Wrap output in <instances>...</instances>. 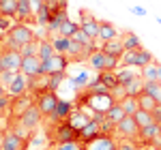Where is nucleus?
<instances>
[{
	"mask_svg": "<svg viewBox=\"0 0 161 150\" xmlns=\"http://www.w3.org/2000/svg\"><path fill=\"white\" fill-rule=\"evenodd\" d=\"M35 32H32V28L26 24H13L11 30L7 32V45L13 47V50H22L24 45H28L30 41H35Z\"/></svg>",
	"mask_w": 161,
	"mask_h": 150,
	"instance_id": "f257e3e1",
	"label": "nucleus"
},
{
	"mask_svg": "<svg viewBox=\"0 0 161 150\" xmlns=\"http://www.w3.org/2000/svg\"><path fill=\"white\" fill-rule=\"evenodd\" d=\"M22 60H24V56H22L19 50H13L7 43L0 45V73H4V71H22Z\"/></svg>",
	"mask_w": 161,
	"mask_h": 150,
	"instance_id": "f03ea898",
	"label": "nucleus"
},
{
	"mask_svg": "<svg viewBox=\"0 0 161 150\" xmlns=\"http://www.w3.org/2000/svg\"><path fill=\"white\" fill-rule=\"evenodd\" d=\"M88 62L97 73H103V71H114L118 67V62H120V58H114L110 54H105L103 50H95L88 56Z\"/></svg>",
	"mask_w": 161,
	"mask_h": 150,
	"instance_id": "7ed1b4c3",
	"label": "nucleus"
},
{
	"mask_svg": "<svg viewBox=\"0 0 161 150\" xmlns=\"http://www.w3.org/2000/svg\"><path fill=\"white\" fill-rule=\"evenodd\" d=\"M125 67H131V69H144L146 64H150L155 58L148 50H133V51H125V56L120 58Z\"/></svg>",
	"mask_w": 161,
	"mask_h": 150,
	"instance_id": "20e7f679",
	"label": "nucleus"
},
{
	"mask_svg": "<svg viewBox=\"0 0 161 150\" xmlns=\"http://www.w3.org/2000/svg\"><path fill=\"white\" fill-rule=\"evenodd\" d=\"M116 135L125 142H137L140 139V126H137L133 116H125L123 120L116 125Z\"/></svg>",
	"mask_w": 161,
	"mask_h": 150,
	"instance_id": "39448f33",
	"label": "nucleus"
},
{
	"mask_svg": "<svg viewBox=\"0 0 161 150\" xmlns=\"http://www.w3.org/2000/svg\"><path fill=\"white\" fill-rule=\"evenodd\" d=\"M58 101H60V99L56 97V92H50V90L35 94V105H37L39 110H41V114H43V116H47V118L54 114L56 105H58Z\"/></svg>",
	"mask_w": 161,
	"mask_h": 150,
	"instance_id": "423d86ee",
	"label": "nucleus"
},
{
	"mask_svg": "<svg viewBox=\"0 0 161 150\" xmlns=\"http://www.w3.org/2000/svg\"><path fill=\"white\" fill-rule=\"evenodd\" d=\"M67 67H69V56H67V54H56L50 60H43V64H41V75L64 73Z\"/></svg>",
	"mask_w": 161,
	"mask_h": 150,
	"instance_id": "0eeeda50",
	"label": "nucleus"
},
{
	"mask_svg": "<svg viewBox=\"0 0 161 150\" xmlns=\"http://www.w3.org/2000/svg\"><path fill=\"white\" fill-rule=\"evenodd\" d=\"M84 150H118V142L114 139V135L101 133L99 137L86 142L84 144Z\"/></svg>",
	"mask_w": 161,
	"mask_h": 150,
	"instance_id": "6e6552de",
	"label": "nucleus"
},
{
	"mask_svg": "<svg viewBox=\"0 0 161 150\" xmlns=\"http://www.w3.org/2000/svg\"><path fill=\"white\" fill-rule=\"evenodd\" d=\"M26 148H28V139H22L13 131H7L0 135V150H26Z\"/></svg>",
	"mask_w": 161,
	"mask_h": 150,
	"instance_id": "1a4fd4ad",
	"label": "nucleus"
},
{
	"mask_svg": "<svg viewBox=\"0 0 161 150\" xmlns=\"http://www.w3.org/2000/svg\"><path fill=\"white\" fill-rule=\"evenodd\" d=\"M35 103V99L32 97H28V94H24V97H11V107H9V118L11 120H17V118H22V114L30 107Z\"/></svg>",
	"mask_w": 161,
	"mask_h": 150,
	"instance_id": "9d476101",
	"label": "nucleus"
},
{
	"mask_svg": "<svg viewBox=\"0 0 161 150\" xmlns=\"http://www.w3.org/2000/svg\"><path fill=\"white\" fill-rule=\"evenodd\" d=\"M43 118H45V116L41 114V110H39L37 105L32 103V105H30V107L22 114V118H17V120H19L24 126H28L30 131H35L37 126H41V120H43Z\"/></svg>",
	"mask_w": 161,
	"mask_h": 150,
	"instance_id": "9b49d317",
	"label": "nucleus"
},
{
	"mask_svg": "<svg viewBox=\"0 0 161 150\" xmlns=\"http://www.w3.org/2000/svg\"><path fill=\"white\" fill-rule=\"evenodd\" d=\"M80 28L86 32L88 37H92V39L99 37V19H95L92 13H88L86 9L80 11Z\"/></svg>",
	"mask_w": 161,
	"mask_h": 150,
	"instance_id": "f8f14e48",
	"label": "nucleus"
},
{
	"mask_svg": "<svg viewBox=\"0 0 161 150\" xmlns=\"http://www.w3.org/2000/svg\"><path fill=\"white\" fill-rule=\"evenodd\" d=\"M15 19H17L19 24H35V22H37V15L32 11L30 0H19V2H17V15H15Z\"/></svg>",
	"mask_w": 161,
	"mask_h": 150,
	"instance_id": "ddd939ff",
	"label": "nucleus"
},
{
	"mask_svg": "<svg viewBox=\"0 0 161 150\" xmlns=\"http://www.w3.org/2000/svg\"><path fill=\"white\" fill-rule=\"evenodd\" d=\"M101 133H103L101 120H99V118H92V120H90V122L80 131V142H82V144H86V142H90V139L99 137Z\"/></svg>",
	"mask_w": 161,
	"mask_h": 150,
	"instance_id": "4468645a",
	"label": "nucleus"
},
{
	"mask_svg": "<svg viewBox=\"0 0 161 150\" xmlns=\"http://www.w3.org/2000/svg\"><path fill=\"white\" fill-rule=\"evenodd\" d=\"M41 64H43V60L39 56H24V60H22V73L26 77H37V75H41Z\"/></svg>",
	"mask_w": 161,
	"mask_h": 150,
	"instance_id": "2eb2a0df",
	"label": "nucleus"
},
{
	"mask_svg": "<svg viewBox=\"0 0 161 150\" xmlns=\"http://www.w3.org/2000/svg\"><path fill=\"white\" fill-rule=\"evenodd\" d=\"M101 50L105 51V54H110V56H114V58H123L125 51H127V50H125V43H123V39H120V37L105 41Z\"/></svg>",
	"mask_w": 161,
	"mask_h": 150,
	"instance_id": "dca6fc26",
	"label": "nucleus"
},
{
	"mask_svg": "<svg viewBox=\"0 0 161 150\" xmlns=\"http://www.w3.org/2000/svg\"><path fill=\"white\" fill-rule=\"evenodd\" d=\"M26 79H28V77L19 71L17 77L13 79V84L9 86V97H24L26 92H28V82H26Z\"/></svg>",
	"mask_w": 161,
	"mask_h": 150,
	"instance_id": "f3484780",
	"label": "nucleus"
},
{
	"mask_svg": "<svg viewBox=\"0 0 161 150\" xmlns=\"http://www.w3.org/2000/svg\"><path fill=\"white\" fill-rule=\"evenodd\" d=\"M67 120H69V125L73 126L75 131H82V129H84V126H86L92 118L86 114V110H73V112H71V116H69Z\"/></svg>",
	"mask_w": 161,
	"mask_h": 150,
	"instance_id": "a211bd4d",
	"label": "nucleus"
},
{
	"mask_svg": "<svg viewBox=\"0 0 161 150\" xmlns=\"http://www.w3.org/2000/svg\"><path fill=\"white\" fill-rule=\"evenodd\" d=\"M157 137H161L159 125H157V122H153V125L142 126V129H140V142H142L144 146H150V144H153Z\"/></svg>",
	"mask_w": 161,
	"mask_h": 150,
	"instance_id": "6ab92c4d",
	"label": "nucleus"
},
{
	"mask_svg": "<svg viewBox=\"0 0 161 150\" xmlns=\"http://www.w3.org/2000/svg\"><path fill=\"white\" fill-rule=\"evenodd\" d=\"M71 112H73V105L69 101H58V105H56L54 114L50 116V120L52 122H62V120H67L71 116Z\"/></svg>",
	"mask_w": 161,
	"mask_h": 150,
	"instance_id": "aec40b11",
	"label": "nucleus"
},
{
	"mask_svg": "<svg viewBox=\"0 0 161 150\" xmlns=\"http://www.w3.org/2000/svg\"><path fill=\"white\" fill-rule=\"evenodd\" d=\"M140 75H142L144 82H159L161 79V62H155L153 60L144 69H140Z\"/></svg>",
	"mask_w": 161,
	"mask_h": 150,
	"instance_id": "412c9836",
	"label": "nucleus"
},
{
	"mask_svg": "<svg viewBox=\"0 0 161 150\" xmlns=\"http://www.w3.org/2000/svg\"><path fill=\"white\" fill-rule=\"evenodd\" d=\"M125 116H127V112L123 110V105L116 101V103L112 105L110 110H108V114H105V120H108V122H112V125H118V122L123 120Z\"/></svg>",
	"mask_w": 161,
	"mask_h": 150,
	"instance_id": "4be33fe9",
	"label": "nucleus"
},
{
	"mask_svg": "<svg viewBox=\"0 0 161 150\" xmlns=\"http://www.w3.org/2000/svg\"><path fill=\"white\" fill-rule=\"evenodd\" d=\"M118 37V32H116V28H114V24H110V22H99V41H110V39H116Z\"/></svg>",
	"mask_w": 161,
	"mask_h": 150,
	"instance_id": "5701e85b",
	"label": "nucleus"
},
{
	"mask_svg": "<svg viewBox=\"0 0 161 150\" xmlns=\"http://www.w3.org/2000/svg\"><path fill=\"white\" fill-rule=\"evenodd\" d=\"M118 103L123 105V110L127 112V116H133V114L140 110V101H137V97H131V94H125L123 99H118Z\"/></svg>",
	"mask_w": 161,
	"mask_h": 150,
	"instance_id": "b1692460",
	"label": "nucleus"
},
{
	"mask_svg": "<svg viewBox=\"0 0 161 150\" xmlns=\"http://www.w3.org/2000/svg\"><path fill=\"white\" fill-rule=\"evenodd\" d=\"M123 43H125V50L127 51H133V50H142V41H140V37H137L136 32H125L123 37Z\"/></svg>",
	"mask_w": 161,
	"mask_h": 150,
	"instance_id": "393cba45",
	"label": "nucleus"
},
{
	"mask_svg": "<svg viewBox=\"0 0 161 150\" xmlns=\"http://www.w3.org/2000/svg\"><path fill=\"white\" fill-rule=\"evenodd\" d=\"M125 88V94H131V97H140L142 92H144V79H142V75H137L133 82H129Z\"/></svg>",
	"mask_w": 161,
	"mask_h": 150,
	"instance_id": "a878e982",
	"label": "nucleus"
},
{
	"mask_svg": "<svg viewBox=\"0 0 161 150\" xmlns=\"http://www.w3.org/2000/svg\"><path fill=\"white\" fill-rule=\"evenodd\" d=\"M17 2L19 0H0V15L4 17H15L17 15Z\"/></svg>",
	"mask_w": 161,
	"mask_h": 150,
	"instance_id": "bb28decb",
	"label": "nucleus"
},
{
	"mask_svg": "<svg viewBox=\"0 0 161 150\" xmlns=\"http://www.w3.org/2000/svg\"><path fill=\"white\" fill-rule=\"evenodd\" d=\"M97 77H99L101 84H103V86H108L110 90H114V88L120 86V84H118V75L114 73V71H103V73H99Z\"/></svg>",
	"mask_w": 161,
	"mask_h": 150,
	"instance_id": "cd10ccee",
	"label": "nucleus"
},
{
	"mask_svg": "<svg viewBox=\"0 0 161 150\" xmlns=\"http://www.w3.org/2000/svg\"><path fill=\"white\" fill-rule=\"evenodd\" d=\"M77 30H80V24H75V22H71V19L67 17V19L60 24V28H58V35H60V37L71 39L75 32H77Z\"/></svg>",
	"mask_w": 161,
	"mask_h": 150,
	"instance_id": "c85d7f7f",
	"label": "nucleus"
},
{
	"mask_svg": "<svg viewBox=\"0 0 161 150\" xmlns=\"http://www.w3.org/2000/svg\"><path fill=\"white\" fill-rule=\"evenodd\" d=\"M137 101H140V110H146V112H150V114L155 112V107L159 105V103L153 99L150 94H146V92H142V94L137 97Z\"/></svg>",
	"mask_w": 161,
	"mask_h": 150,
	"instance_id": "c756f323",
	"label": "nucleus"
},
{
	"mask_svg": "<svg viewBox=\"0 0 161 150\" xmlns=\"http://www.w3.org/2000/svg\"><path fill=\"white\" fill-rule=\"evenodd\" d=\"M144 92L150 94L157 103H161V84L159 82H144Z\"/></svg>",
	"mask_w": 161,
	"mask_h": 150,
	"instance_id": "7c9ffc66",
	"label": "nucleus"
},
{
	"mask_svg": "<svg viewBox=\"0 0 161 150\" xmlns=\"http://www.w3.org/2000/svg\"><path fill=\"white\" fill-rule=\"evenodd\" d=\"M133 118H136V122H137V126L142 129V126H148V125H153L155 120H153V114L150 112H146V110H137L136 114H133Z\"/></svg>",
	"mask_w": 161,
	"mask_h": 150,
	"instance_id": "2f4dec72",
	"label": "nucleus"
},
{
	"mask_svg": "<svg viewBox=\"0 0 161 150\" xmlns=\"http://www.w3.org/2000/svg\"><path fill=\"white\" fill-rule=\"evenodd\" d=\"M56 56V50L52 45V41H41V47H39V58L41 60H50Z\"/></svg>",
	"mask_w": 161,
	"mask_h": 150,
	"instance_id": "473e14b6",
	"label": "nucleus"
},
{
	"mask_svg": "<svg viewBox=\"0 0 161 150\" xmlns=\"http://www.w3.org/2000/svg\"><path fill=\"white\" fill-rule=\"evenodd\" d=\"M116 75H118V84H120V86H127V84H129V82H133V79H136L140 73L131 71V67H125L123 71H118Z\"/></svg>",
	"mask_w": 161,
	"mask_h": 150,
	"instance_id": "72a5a7b5",
	"label": "nucleus"
},
{
	"mask_svg": "<svg viewBox=\"0 0 161 150\" xmlns=\"http://www.w3.org/2000/svg\"><path fill=\"white\" fill-rule=\"evenodd\" d=\"M52 41V45H54V50H56V54H67V50H69V41L71 39H67V37H54V39H50Z\"/></svg>",
	"mask_w": 161,
	"mask_h": 150,
	"instance_id": "f704fd0d",
	"label": "nucleus"
},
{
	"mask_svg": "<svg viewBox=\"0 0 161 150\" xmlns=\"http://www.w3.org/2000/svg\"><path fill=\"white\" fill-rule=\"evenodd\" d=\"M67 17H69V15H67V9H62L58 15H52V17H50V24H47V28H50L52 32H58L60 24L64 22V19H67Z\"/></svg>",
	"mask_w": 161,
	"mask_h": 150,
	"instance_id": "c9c22d12",
	"label": "nucleus"
},
{
	"mask_svg": "<svg viewBox=\"0 0 161 150\" xmlns=\"http://www.w3.org/2000/svg\"><path fill=\"white\" fill-rule=\"evenodd\" d=\"M39 47H41V39H35L28 45H24L19 51H22V56H39Z\"/></svg>",
	"mask_w": 161,
	"mask_h": 150,
	"instance_id": "e433bc0d",
	"label": "nucleus"
},
{
	"mask_svg": "<svg viewBox=\"0 0 161 150\" xmlns=\"http://www.w3.org/2000/svg\"><path fill=\"white\" fill-rule=\"evenodd\" d=\"M62 79H64V73H52V75H47V90H50V92H56L58 86L62 84Z\"/></svg>",
	"mask_w": 161,
	"mask_h": 150,
	"instance_id": "4c0bfd02",
	"label": "nucleus"
},
{
	"mask_svg": "<svg viewBox=\"0 0 161 150\" xmlns=\"http://www.w3.org/2000/svg\"><path fill=\"white\" fill-rule=\"evenodd\" d=\"M17 73H19V71H4V73H0V84L9 90V86L13 84V79L17 77Z\"/></svg>",
	"mask_w": 161,
	"mask_h": 150,
	"instance_id": "58836bf2",
	"label": "nucleus"
},
{
	"mask_svg": "<svg viewBox=\"0 0 161 150\" xmlns=\"http://www.w3.org/2000/svg\"><path fill=\"white\" fill-rule=\"evenodd\" d=\"M54 150H84L82 142H64V144H56Z\"/></svg>",
	"mask_w": 161,
	"mask_h": 150,
	"instance_id": "ea45409f",
	"label": "nucleus"
},
{
	"mask_svg": "<svg viewBox=\"0 0 161 150\" xmlns=\"http://www.w3.org/2000/svg\"><path fill=\"white\" fill-rule=\"evenodd\" d=\"M88 84H90V82H88V75L86 73H80L73 79V88H86Z\"/></svg>",
	"mask_w": 161,
	"mask_h": 150,
	"instance_id": "a19ab883",
	"label": "nucleus"
},
{
	"mask_svg": "<svg viewBox=\"0 0 161 150\" xmlns=\"http://www.w3.org/2000/svg\"><path fill=\"white\" fill-rule=\"evenodd\" d=\"M0 30H4V32L11 30V22H9V17H4V15H0Z\"/></svg>",
	"mask_w": 161,
	"mask_h": 150,
	"instance_id": "79ce46f5",
	"label": "nucleus"
},
{
	"mask_svg": "<svg viewBox=\"0 0 161 150\" xmlns=\"http://www.w3.org/2000/svg\"><path fill=\"white\" fill-rule=\"evenodd\" d=\"M153 120H155L157 125H161V103L155 107V112H153Z\"/></svg>",
	"mask_w": 161,
	"mask_h": 150,
	"instance_id": "37998d69",
	"label": "nucleus"
},
{
	"mask_svg": "<svg viewBox=\"0 0 161 150\" xmlns=\"http://www.w3.org/2000/svg\"><path fill=\"white\" fill-rule=\"evenodd\" d=\"M118 150H137V148L131 142H120V144H118Z\"/></svg>",
	"mask_w": 161,
	"mask_h": 150,
	"instance_id": "c03bdc74",
	"label": "nucleus"
},
{
	"mask_svg": "<svg viewBox=\"0 0 161 150\" xmlns=\"http://www.w3.org/2000/svg\"><path fill=\"white\" fill-rule=\"evenodd\" d=\"M7 94H9V90H7V88L0 84V99H2V97H7Z\"/></svg>",
	"mask_w": 161,
	"mask_h": 150,
	"instance_id": "a18cd8bd",
	"label": "nucleus"
},
{
	"mask_svg": "<svg viewBox=\"0 0 161 150\" xmlns=\"http://www.w3.org/2000/svg\"><path fill=\"white\" fill-rule=\"evenodd\" d=\"M153 146H155V150H161V137L155 139V142H153Z\"/></svg>",
	"mask_w": 161,
	"mask_h": 150,
	"instance_id": "49530a36",
	"label": "nucleus"
},
{
	"mask_svg": "<svg viewBox=\"0 0 161 150\" xmlns=\"http://www.w3.org/2000/svg\"><path fill=\"white\" fill-rule=\"evenodd\" d=\"M133 13H136V15H144L146 11H144V9H133Z\"/></svg>",
	"mask_w": 161,
	"mask_h": 150,
	"instance_id": "de8ad7c7",
	"label": "nucleus"
},
{
	"mask_svg": "<svg viewBox=\"0 0 161 150\" xmlns=\"http://www.w3.org/2000/svg\"><path fill=\"white\" fill-rule=\"evenodd\" d=\"M47 150H54V146H52V148H47Z\"/></svg>",
	"mask_w": 161,
	"mask_h": 150,
	"instance_id": "09e8293b",
	"label": "nucleus"
},
{
	"mask_svg": "<svg viewBox=\"0 0 161 150\" xmlns=\"http://www.w3.org/2000/svg\"><path fill=\"white\" fill-rule=\"evenodd\" d=\"M159 133H161V125H159Z\"/></svg>",
	"mask_w": 161,
	"mask_h": 150,
	"instance_id": "8fccbe9b",
	"label": "nucleus"
},
{
	"mask_svg": "<svg viewBox=\"0 0 161 150\" xmlns=\"http://www.w3.org/2000/svg\"><path fill=\"white\" fill-rule=\"evenodd\" d=\"M2 116H4V114H0V118H2Z\"/></svg>",
	"mask_w": 161,
	"mask_h": 150,
	"instance_id": "3c124183",
	"label": "nucleus"
},
{
	"mask_svg": "<svg viewBox=\"0 0 161 150\" xmlns=\"http://www.w3.org/2000/svg\"><path fill=\"white\" fill-rule=\"evenodd\" d=\"M159 84H161V79H159Z\"/></svg>",
	"mask_w": 161,
	"mask_h": 150,
	"instance_id": "603ef678",
	"label": "nucleus"
}]
</instances>
